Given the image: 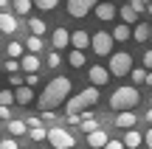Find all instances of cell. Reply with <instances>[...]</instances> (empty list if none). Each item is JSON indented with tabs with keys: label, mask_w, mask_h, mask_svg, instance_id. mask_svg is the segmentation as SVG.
<instances>
[{
	"label": "cell",
	"mask_w": 152,
	"mask_h": 149,
	"mask_svg": "<svg viewBox=\"0 0 152 149\" xmlns=\"http://www.w3.org/2000/svg\"><path fill=\"white\" fill-rule=\"evenodd\" d=\"M68 93H71V79H68V76H56V79H51V82L45 84L42 96L37 99L39 110H56L62 101H68Z\"/></svg>",
	"instance_id": "obj_1"
},
{
	"label": "cell",
	"mask_w": 152,
	"mask_h": 149,
	"mask_svg": "<svg viewBox=\"0 0 152 149\" xmlns=\"http://www.w3.org/2000/svg\"><path fill=\"white\" fill-rule=\"evenodd\" d=\"M138 101H141L138 87H115V93L110 96V107H113L115 113H121V110H135Z\"/></svg>",
	"instance_id": "obj_2"
},
{
	"label": "cell",
	"mask_w": 152,
	"mask_h": 149,
	"mask_svg": "<svg viewBox=\"0 0 152 149\" xmlns=\"http://www.w3.org/2000/svg\"><path fill=\"white\" fill-rule=\"evenodd\" d=\"M96 101H99V87H96V84H90V87L79 90L73 99H68L65 110H68V113H85V110H90Z\"/></svg>",
	"instance_id": "obj_3"
},
{
	"label": "cell",
	"mask_w": 152,
	"mask_h": 149,
	"mask_svg": "<svg viewBox=\"0 0 152 149\" xmlns=\"http://www.w3.org/2000/svg\"><path fill=\"white\" fill-rule=\"evenodd\" d=\"M107 71L113 73V76H130V71H132V56L127 54V51H115V54H110Z\"/></svg>",
	"instance_id": "obj_4"
},
{
	"label": "cell",
	"mask_w": 152,
	"mask_h": 149,
	"mask_svg": "<svg viewBox=\"0 0 152 149\" xmlns=\"http://www.w3.org/2000/svg\"><path fill=\"white\" fill-rule=\"evenodd\" d=\"M113 45H115V39H113L110 31H96L90 37V48H93L96 56H110L113 54Z\"/></svg>",
	"instance_id": "obj_5"
},
{
	"label": "cell",
	"mask_w": 152,
	"mask_h": 149,
	"mask_svg": "<svg viewBox=\"0 0 152 149\" xmlns=\"http://www.w3.org/2000/svg\"><path fill=\"white\" fill-rule=\"evenodd\" d=\"M48 144L54 146V149H71L76 141H73V135L68 132V129H62V127H51V129H48Z\"/></svg>",
	"instance_id": "obj_6"
},
{
	"label": "cell",
	"mask_w": 152,
	"mask_h": 149,
	"mask_svg": "<svg viewBox=\"0 0 152 149\" xmlns=\"http://www.w3.org/2000/svg\"><path fill=\"white\" fill-rule=\"evenodd\" d=\"M96 3L99 0H68V14L79 20V17H85L90 9H96Z\"/></svg>",
	"instance_id": "obj_7"
},
{
	"label": "cell",
	"mask_w": 152,
	"mask_h": 149,
	"mask_svg": "<svg viewBox=\"0 0 152 149\" xmlns=\"http://www.w3.org/2000/svg\"><path fill=\"white\" fill-rule=\"evenodd\" d=\"M110 76H113V73H110L107 68H102V65H93L90 71H87V79H90V84H96V87L107 84V82H110Z\"/></svg>",
	"instance_id": "obj_8"
},
{
	"label": "cell",
	"mask_w": 152,
	"mask_h": 149,
	"mask_svg": "<svg viewBox=\"0 0 152 149\" xmlns=\"http://www.w3.org/2000/svg\"><path fill=\"white\" fill-rule=\"evenodd\" d=\"M51 45H54L56 51H62V48H68L71 45V31L68 28H54V34H51Z\"/></svg>",
	"instance_id": "obj_9"
},
{
	"label": "cell",
	"mask_w": 152,
	"mask_h": 149,
	"mask_svg": "<svg viewBox=\"0 0 152 149\" xmlns=\"http://www.w3.org/2000/svg\"><path fill=\"white\" fill-rule=\"evenodd\" d=\"M138 124V116L132 110H121V113H115V127H121V129H132Z\"/></svg>",
	"instance_id": "obj_10"
},
{
	"label": "cell",
	"mask_w": 152,
	"mask_h": 149,
	"mask_svg": "<svg viewBox=\"0 0 152 149\" xmlns=\"http://www.w3.org/2000/svg\"><path fill=\"white\" fill-rule=\"evenodd\" d=\"M39 65H42V62H39V56L31 54V51H28V54H23V59H20V71H26V73H37Z\"/></svg>",
	"instance_id": "obj_11"
},
{
	"label": "cell",
	"mask_w": 152,
	"mask_h": 149,
	"mask_svg": "<svg viewBox=\"0 0 152 149\" xmlns=\"http://www.w3.org/2000/svg\"><path fill=\"white\" fill-rule=\"evenodd\" d=\"M93 11H96V17H99V20H104V23H107V20H115V11H118V9H115L113 3H104V0H99Z\"/></svg>",
	"instance_id": "obj_12"
},
{
	"label": "cell",
	"mask_w": 152,
	"mask_h": 149,
	"mask_svg": "<svg viewBox=\"0 0 152 149\" xmlns=\"http://www.w3.org/2000/svg\"><path fill=\"white\" fill-rule=\"evenodd\" d=\"M107 132H104V129L102 127H99V129H93V132H87V144H90L93 149H104V144H107Z\"/></svg>",
	"instance_id": "obj_13"
},
{
	"label": "cell",
	"mask_w": 152,
	"mask_h": 149,
	"mask_svg": "<svg viewBox=\"0 0 152 149\" xmlns=\"http://www.w3.org/2000/svg\"><path fill=\"white\" fill-rule=\"evenodd\" d=\"M0 31L3 34H14L17 31V20L11 11H0Z\"/></svg>",
	"instance_id": "obj_14"
},
{
	"label": "cell",
	"mask_w": 152,
	"mask_h": 149,
	"mask_svg": "<svg viewBox=\"0 0 152 149\" xmlns=\"http://www.w3.org/2000/svg\"><path fill=\"white\" fill-rule=\"evenodd\" d=\"M118 14H121V23H127V25H135V23H138V9H135L132 3L121 6V9H118Z\"/></svg>",
	"instance_id": "obj_15"
},
{
	"label": "cell",
	"mask_w": 152,
	"mask_h": 149,
	"mask_svg": "<svg viewBox=\"0 0 152 149\" xmlns=\"http://www.w3.org/2000/svg\"><path fill=\"white\" fill-rule=\"evenodd\" d=\"M149 34H152V25H147V23H135L132 25V39L135 42H147Z\"/></svg>",
	"instance_id": "obj_16"
},
{
	"label": "cell",
	"mask_w": 152,
	"mask_h": 149,
	"mask_svg": "<svg viewBox=\"0 0 152 149\" xmlns=\"http://www.w3.org/2000/svg\"><path fill=\"white\" fill-rule=\"evenodd\" d=\"M71 45H73V48H79V51L90 48V34H87V31H73L71 34Z\"/></svg>",
	"instance_id": "obj_17"
},
{
	"label": "cell",
	"mask_w": 152,
	"mask_h": 149,
	"mask_svg": "<svg viewBox=\"0 0 152 149\" xmlns=\"http://www.w3.org/2000/svg\"><path fill=\"white\" fill-rule=\"evenodd\" d=\"M14 99H17V104L26 107V104H31V101H34V90L28 87V84H23V87L14 90Z\"/></svg>",
	"instance_id": "obj_18"
},
{
	"label": "cell",
	"mask_w": 152,
	"mask_h": 149,
	"mask_svg": "<svg viewBox=\"0 0 152 149\" xmlns=\"http://www.w3.org/2000/svg\"><path fill=\"white\" fill-rule=\"evenodd\" d=\"M144 144V135L138 132V129H127V135H124V146L127 149H138Z\"/></svg>",
	"instance_id": "obj_19"
},
{
	"label": "cell",
	"mask_w": 152,
	"mask_h": 149,
	"mask_svg": "<svg viewBox=\"0 0 152 149\" xmlns=\"http://www.w3.org/2000/svg\"><path fill=\"white\" fill-rule=\"evenodd\" d=\"M130 37H132V25L118 23V25H115V31H113V39H115V42H124V39H130Z\"/></svg>",
	"instance_id": "obj_20"
},
{
	"label": "cell",
	"mask_w": 152,
	"mask_h": 149,
	"mask_svg": "<svg viewBox=\"0 0 152 149\" xmlns=\"http://www.w3.org/2000/svg\"><path fill=\"white\" fill-rule=\"evenodd\" d=\"M79 127H82V132L87 135V132H93V129H99V121H96V118H93L90 113L85 110V113H82V124H79Z\"/></svg>",
	"instance_id": "obj_21"
},
{
	"label": "cell",
	"mask_w": 152,
	"mask_h": 149,
	"mask_svg": "<svg viewBox=\"0 0 152 149\" xmlns=\"http://www.w3.org/2000/svg\"><path fill=\"white\" fill-rule=\"evenodd\" d=\"M26 51H31V54H39L42 51V37H37V34H31V37H26Z\"/></svg>",
	"instance_id": "obj_22"
},
{
	"label": "cell",
	"mask_w": 152,
	"mask_h": 149,
	"mask_svg": "<svg viewBox=\"0 0 152 149\" xmlns=\"http://www.w3.org/2000/svg\"><path fill=\"white\" fill-rule=\"evenodd\" d=\"M28 28H31V34H37V37H42V34H48V25H45L39 17H31L28 20Z\"/></svg>",
	"instance_id": "obj_23"
},
{
	"label": "cell",
	"mask_w": 152,
	"mask_h": 149,
	"mask_svg": "<svg viewBox=\"0 0 152 149\" xmlns=\"http://www.w3.org/2000/svg\"><path fill=\"white\" fill-rule=\"evenodd\" d=\"M9 132L11 135H26L28 132V124L20 121V118H11V121H9Z\"/></svg>",
	"instance_id": "obj_24"
},
{
	"label": "cell",
	"mask_w": 152,
	"mask_h": 149,
	"mask_svg": "<svg viewBox=\"0 0 152 149\" xmlns=\"http://www.w3.org/2000/svg\"><path fill=\"white\" fill-rule=\"evenodd\" d=\"M68 62H71V68H85V51H79V48H73L71 51V56H68Z\"/></svg>",
	"instance_id": "obj_25"
},
{
	"label": "cell",
	"mask_w": 152,
	"mask_h": 149,
	"mask_svg": "<svg viewBox=\"0 0 152 149\" xmlns=\"http://www.w3.org/2000/svg\"><path fill=\"white\" fill-rule=\"evenodd\" d=\"M11 9H14L17 14H28V11L34 9V0H11Z\"/></svg>",
	"instance_id": "obj_26"
},
{
	"label": "cell",
	"mask_w": 152,
	"mask_h": 149,
	"mask_svg": "<svg viewBox=\"0 0 152 149\" xmlns=\"http://www.w3.org/2000/svg\"><path fill=\"white\" fill-rule=\"evenodd\" d=\"M23 51H26L23 42H9V45H6V54H9L11 59H23Z\"/></svg>",
	"instance_id": "obj_27"
},
{
	"label": "cell",
	"mask_w": 152,
	"mask_h": 149,
	"mask_svg": "<svg viewBox=\"0 0 152 149\" xmlns=\"http://www.w3.org/2000/svg\"><path fill=\"white\" fill-rule=\"evenodd\" d=\"M147 73H149V71H147L144 65H141V68H132V71H130V79H132L135 84H147Z\"/></svg>",
	"instance_id": "obj_28"
},
{
	"label": "cell",
	"mask_w": 152,
	"mask_h": 149,
	"mask_svg": "<svg viewBox=\"0 0 152 149\" xmlns=\"http://www.w3.org/2000/svg\"><path fill=\"white\" fill-rule=\"evenodd\" d=\"M56 6H59V0H34V9L39 11H54Z\"/></svg>",
	"instance_id": "obj_29"
},
{
	"label": "cell",
	"mask_w": 152,
	"mask_h": 149,
	"mask_svg": "<svg viewBox=\"0 0 152 149\" xmlns=\"http://www.w3.org/2000/svg\"><path fill=\"white\" fill-rule=\"evenodd\" d=\"M28 138H31V141H48V129L34 127V129H28Z\"/></svg>",
	"instance_id": "obj_30"
},
{
	"label": "cell",
	"mask_w": 152,
	"mask_h": 149,
	"mask_svg": "<svg viewBox=\"0 0 152 149\" xmlns=\"http://www.w3.org/2000/svg\"><path fill=\"white\" fill-rule=\"evenodd\" d=\"M14 93H11V90H0V104H6V107H11V104H14Z\"/></svg>",
	"instance_id": "obj_31"
},
{
	"label": "cell",
	"mask_w": 152,
	"mask_h": 149,
	"mask_svg": "<svg viewBox=\"0 0 152 149\" xmlns=\"http://www.w3.org/2000/svg\"><path fill=\"white\" fill-rule=\"evenodd\" d=\"M3 68H6V73H17V71H20V59H11V56H9V59L3 62Z\"/></svg>",
	"instance_id": "obj_32"
},
{
	"label": "cell",
	"mask_w": 152,
	"mask_h": 149,
	"mask_svg": "<svg viewBox=\"0 0 152 149\" xmlns=\"http://www.w3.org/2000/svg\"><path fill=\"white\" fill-rule=\"evenodd\" d=\"M9 82H11V87H23V84H26V76H20V73H11Z\"/></svg>",
	"instance_id": "obj_33"
},
{
	"label": "cell",
	"mask_w": 152,
	"mask_h": 149,
	"mask_svg": "<svg viewBox=\"0 0 152 149\" xmlns=\"http://www.w3.org/2000/svg\"><path fill=\"white\" fill-rule=\"evenodd\" d=\"M0 149H20V144H17L14 138H3L0 141Z\"/></svg>",
	"instance_id": "obj_34"
},
{
	"label": "cell",
	"mask_w": 152,
	"mask_h": 149,
	"mask_svg": "<svg viewBox=\"0 0 152 149\" xmlns=\"http://www.w3.org/2000/svg\"><path fill=\"white\" fill-rule=\"evenodd\" d=\"M26 124H28V129H34V127H42V116H31V118H26Z\"/></svg>",
	"instance_id": "obj_35"
},
{
	"label": "cell",
	"mask_w": 152,
	"mask_h": 149,
	"mask_svg": "<svg viewBox=\"0 0 152 149\" xmlns=\"http://www.w3.org/2000/svg\"><path fill=\"white\" fill-rule=\"evenodd\" d=\"M59 62H62L59 54H48V68H59Z\"/></svg>",
	"instance_id": "obj_36"
},
{
	"label": "cell",
	"mask_w": 152,
	"mask_h": 149,
	"mask_svg": "<svg viewBox=\"0 0 152 149\" xmlns=\"http://www.w3.org/2000/svg\"><path fill=\"white\" fill-rule=\"evenodd\" d=\"M104 149H127V146H124V141H107Z\"/></svg>",
	"instance_id": "obj_37"
},
{
	"label": "cell",
	"mask_w": 152,
	"mask_h": 149,
	"mask_svg": "<svg viewBox=\"0 0 152 149\" xmlns=\"http://www.w3.org/2000/svg\"><path fill=\"white\" fill-rule=\"evenodd\" d=\"M152 3V0H132V6H135L138 11H147V6Z\"/></svg>",
	"instance_id": "obj_38"
},
{
	"label": "cell",
	"mask_w": 152,
	"mask_h": 149,
	"mask_svg": "<svg viewBox=\"0 0 152 149\" xmlns=\"http://www.w3.org/2000/svg\"><path fill=\"white\" fill-rule=\"evenodd\" d=\"M37 82H39V76H37V73H26V84H28V87H34Z\"/></svg>",
	"instance_id": "obj_39"
},
{
	"label": "cell",
	"mask_w": 152,
	"mask_h": 149,
	"mask_svg": "<svg viewBox=\"0 0 152 149\" xmlns=\"http://www.w3.org/2000/svg\"><path fill=\"white\" fill-rule=\"evenodd\" d=\"M0 118H3V121H11V110L6 104H0Z\"/></svg>",
	"instance_id": "obj_40"
},
{
	"label": "cell",
	"mask_w": 152,
	"mask_h": 149,
	"mask_svg": "<svg viewBox=\"0 0 152 149\" xmlns=\"http://www.w3.org/2000/svg\"><path fill=\"white\" fill-rule=\"evenodd\" d=\"M42 121H56V113L54 110H42Z\"/></svg>",
	"instance_id": "obj_41"
},
{
	"label": "cell",
	"mask_w": 152,
	"mask_h": 149,
	"mask_svg": "<svg viewBox=\"0 0 152 149\" xmlns=\"http://www.w3.org/2000/svg\"><path fill=\"white\" fill-rule=\"evenodd\" d=\"M144 68H147V71H152V51H147V54H144Z\"/></svg>",
	"instance_id": "obj_42"
},
{
	"label": "cell",
	"mask_w": 152,
	"mask_h": 149,
	"mask_svg": "<svg viewBox=\"0 0 152 149\" xmlns=\"http://www.w3.org/2000/svg\"><path fill=\"white\" fill-rule=\"evenodd\" d=\"M144 144H147V146L152 149V127H149V132H147V135H144Z\"/></svg>",
	"instance_id": "obj_43"
},
{
	"label": "cell",
	"mask_w": 152,
	"mask_h": 149,
	"mask_svg": "<svg viewBox=\"0 0 152 149\" xmlns=\"http://www.w3.org/2000/svg\"><path fill=\"white\" fill-rule=\"evenodd\" d=\"M9 6H11V0H0V11H6Z\"/></svg>",
	"instance_id": "obj_44"
},
{
	"label": "cell",
	"mask_w": 152,
	"mask_h": 149,
	"mask_svg": "<svg viewBox=\"0 0 152 149\" xmlns=\"http://www.w3.org/2000/svg\"><path fill=\"white\" fill-rule=\"evenodd\" d=\"M147 84H149V87H152V71L147 73Z\"/></svg>",
	"instance_id": "obj_45"
},
{
	"label": "cell",
	"mask_w": 152,
	"mask_h": 149,
	"mask_svg": "<svg viewBox=\"0 0 152 149\" xmlns=\"http://www.w3.org/2000/svg\"><path fill=\"white\" fill-rule=\"evenodd\" d=\"M147 121H152V110H149V113H147Z\"/></svg>",
	"instance_id": "obj_46"
},
{
	"label": "cell",
	"mask_w": 152,
	"mask_h": 149,
	"mask_svg": "<svg viewBox=\"0 0 152 149\" xmlns=\"http://www.w3.org/2000/svg\"><path fill=\"white\" fill-rule=\"evenodd\" d=\"M147 11H149V14H152V3H149V6H147Z\"/></svg>",
	"instance_id": "obj_47"
},
{
	"label": "cell",
	"mask_w": 152,
	"mask_h": 149,
	"mask_svg": "<svg viewBox=\"0 0 152 149\" xmlns=\"http://www.w3.org/2000/svg\"><path fill=\"white\" fill-rule=\"evenodd\" d=\"M149 104H152V96H149Z\"/></svg>",
	"instance_id": "obj_48"
},
{
	"label": "cell",
	"mask_w": 152,
	"mask_h": 149,
	"mask_svg": "<svg viewBox=\"0 0 152 149\" xmlns=\"http://www.w3.org/2000/svg\"><path fill=\"white\" fill-rule=\"evenodd\" d=\"M0 62H3V56H0Z\"/></svg>",
	"instance_id": "obj_49"
},
{
	"label": "cell",
	"mask_w": 152,
	"mask_h": 149,
	"mask_svg": "<svg viewBox=\"0 0 152 149\" xmlns=\"http://www.w3.org/2000/svg\"><path fill=\"white\" fill-rule=\"evenodd\" d=\"M149 39H152V34H149Z\"/></svg>",
	"instance_id": "obj_50"
}]
</instances>
